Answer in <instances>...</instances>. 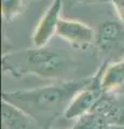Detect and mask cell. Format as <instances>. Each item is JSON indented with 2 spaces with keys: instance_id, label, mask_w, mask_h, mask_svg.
<instances>
[{
  "instance_id": "277c9868",
  "label": "cell",
  "mask_w": 124,
  "mask_h": 129,
  "mask_svg": "<svg viewBox=\"0 0 124 129\" xmlns=\"http://www.w3.org/2000/svg\"><path fill=\"white\" fill-rule=\"evenodd\" d=\"M62 6V0H53L45 13L43 14L33 36V43L35 47L45 46L50 39L56 35L57 25L61 19L59 14Z\"/></svg>"
},
{
  "instance_id": "30bf717a",
  "label": "cell",
  "mask_w": 124,
  "mask_h": 129,
  "mask_svg": "<svg viewBox=\"0 0 124 129\" xmlns=\"http://www.w3.org/2000/svg\"><path fill=\"white\" fill-rule=\"evenodd\" d=\"M109 124L103 115L95 111H91L75 120L70 129H106Z\"/></svg>"
},
{
  "instance_id": "9c48e42d",
  "label": "cell",
  "mask_w": 124,
  "mask_h": 129,
  "mask_svg": "<svg viewBox=\"0 0 124 129\" xmlns=\"http://www.w3.org/2000/svg\"><path fill=\"white\" fill-rule=\"evenodd\" d=\"M122 34L121 26L119 23L108 21L103 23L97 32V44L102 50H109L113 44L117 43Z\"/></svg>"
},
{
  "instance_id": "ba28073f",
  "label": "cell",
  "mask_w": 124,
  "mask_h": 129,
  "mask_svg": "<svg viewBox=\"0 0 124 129\" xmlns=\"http://www.w3.org/2000/svg\"><path fill=\"white\" fill-rule=\"evenodd\" d=\"M124 85V59L110 64L105 62L102 74V86L105 92L114 91Z\"/></svg>"
},
{
  "instance_id": "6da1fadb",
  "label": "cell",
  "mask_w": 124,
  "mask_h": 129,
  "mask_svg": "<svg viewBox=\"0 0 124 129\" xmlns=\"http://www.w3.org/2000/svg\"><path fill=\"white\" fill-rule=\"evenodd\" d=\"M90 81L91 78H84L62 81L33 89L3 91L2 100L28 114L41 129L51 128L55 119L64 116L75 96Z\"/></svg>"
},
{
  "instance_id": "7c38bea8",
  "label": "cell",
  "mask_w": 124,
  "mask_h": 129,
  "mask_svg": "<svg viewBox=\"0 0 124 129\" xmlns=\"http://www.w3.org/2000/svg\"><path fill=\"white\" fill-rule=\"evenodd\" d=\"M112 5L120 21L124 23V0H112Z\"/></svg>"
},
{
  "instance_id": "8992f818",
  "label": "cell",
  "mask_w": 124,
  "mask_h": 129,
  "mask_svg": "<svg viewBox=\"0 0 124 129\" xmlns=\"http://www.w3.org/2000/svg\"><path fill=\"white\" fill-rule=\"evenodd\" d=\"M92 111L103 115L109 125L124 126V95L115 91L104 92Z\"/></svg>"
},
{
  "instance_id": "5bb4252c",
  "label": "cell",
  "mask_w": 124,
  "mask_h": 129,
  "mask_svg": "<svg viewBox=\"0 0 124 129\" xmlns=\"http://www.w3.org/2000/svg\"><path fill=\"white\" fill-rule=\"evenodd\" d=\"M44 129H53V128H52V127H51V128H44ZM69 129H70V128H69Z\"/></svg>"
},
{
  "instance_id": "5b68a950",
  "label": "cell",
  "mask_w": 124,
  "mask_h": 129,
  "mask_svg": "<svg viewBox=\"0 0 124 129\" xmlns=\"http://www.w3.org/2000/svg\"><path fill=\"white\" fill-rule=\"evenodd\" d=\"M56 36L76 46H86L94 41L95 32L90 26L78 21L61 18L57 25Z\"/></svg>"
},
{
  "instance_id": "52a82bcc",
  "label": "cell",
  "mask_w": 124,
  "mask_h": 129,
  "mask_svg": "<svg viewBox=\"0 0 124 129\" xmlns=\"http://www.w3.org/2000/svg\"><path fill=\"white\" fill-rule=\"evenodd\" d=\"M1 120L2 129H41L33 117L5 100L1 102Z\"/></svg>"
},
{
  "instance_id": "8fae6325",
  "label": "cell",
  "mask_w": 124,
  "mask_h": 129,
  "mask_svg": "<svg viewBox=\"0 0 124 129\" xmlns=\"http://www.w3.org/2000/svg\"><path fill=\"white\" fill-rule=\"evenodd\" d=\"M22 0H1L2 17L6 22L14 19L22 12Z\"/></svg>"
},
{
  "instance_id": "3957f363",
  "label": "cell",
  "mask_w": 124,
  "mask_h": 129,
  "mask_svg": "<svg viewBox=\"0 0 124 129\" xmlns=\"http://www.w3.org/2000/svg\"><path fill=\"white\" fill-rule=\"evenodd\" d=\"M104 66L105 63L101 67L97 73L91 78L89 84L75 96V98L64 114V117L66 119L76 120L82 115L91 112L96 106V103L98 102V100L102 98V96L105 92L102 86V74L104 71Z\"/></svg>"
},
{
  "instance_id": "7a4b0ae2",
  "label": "cell",
  "mask_w": 124,
  "mask_h": 129,
  "mask_svg": "<svg viewBox=\"0 0 124 129\" xmlns=\"http://www.w3.org/2000/svg\"><path fill=\"white\" fill-rule=\"evenodd\" d=\"M71 66L67 54L50 47H34L2 57V70L15 78L35 74L42 78H64Z\"/></svg>"
},
{
  "instance_id": "4fadbf2b",
  "label": "cell",
  "mask_w": 124,
  "mask_h": 129,
  "mask_svg": "<svg viewBox=\"0 0 124 129\" xmlns=\"http://www.w3.org/2000/svg\"><path fill=\"white\" fill-rule=\"evenodd\" d=\"M106 129H124V126H118V125H109Z\"/></svg>"
}]
</instances>
